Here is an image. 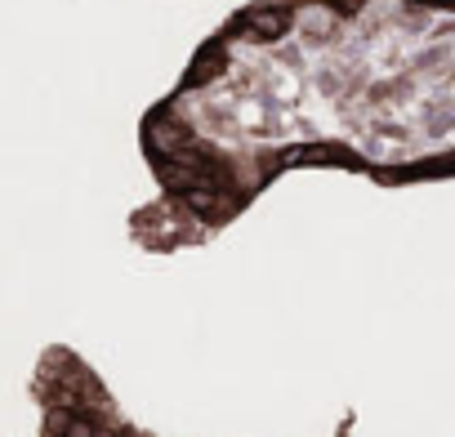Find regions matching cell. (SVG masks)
Masks as SVG:
<instances>
[{
  "mask_svg": "<svg viewBox=\"0 0 455 437\" xmlns=\"http://www.w3.org/2000/svg\"><path fill=\"white\" fill-rule=\"evenodd\" d=\"M143 255L219 242L295 170L375 187L455 179V0H251L139 116Z\"/></svg>",
  "mask_w": 455,
  "mask_h": 437,
  "instance_id": "6da1fadb",
  "label": "cell"
},
{
  "mask_svg": "<svg viewBox=\"0 0 455 437\" xmlns=\"http://www.w3.org/2000/svg\"><path fill=\"white\" fill-rule=\"evenodd\" d=\"M28 397L36 410L32 437H161L143 428L99 366L72 344H45L32 375Z\"/></svg>",
  "mask_w": 455,
  "mask_h": 437,
  "instance_id": "7a4b0ae2",
  "label": "cell"
}]
</instances>
